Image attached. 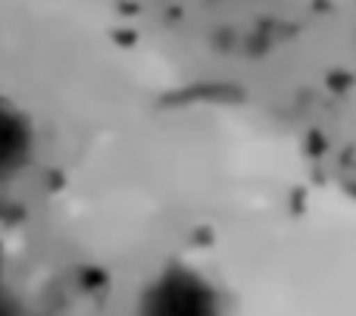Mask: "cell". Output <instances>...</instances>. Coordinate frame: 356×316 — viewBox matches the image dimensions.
Returning <instances> with one entry per match:
<instances>
[{"label": "cell", "mask_w": 356, "mask_h": 316, "mask_svg": "<svg viewBox=\"0 0 356 316\" xmlns=\"http://www.w3.org/2000/svg\"><path fill=\"white\" fill-rule=\"evenodd\" d=\"M38 154V132L31 116L0 91V191L25 179Z\"/></svg>", "instance_id": "6da1fadb"}]
</instances>
